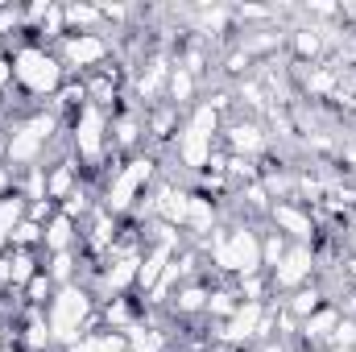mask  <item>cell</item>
I'll use <instances>...</instances> for the list:
<instances>
[{"label": "cell", "instance_id": "1", "mask_svg": "<svg viewBox=\"0 0 356 352\" xmlns=\"http://www.w3.org/2000/svg\"><path fill=\"white\" fill-rule=\"evenodd\" d=\"M46 323H50V332H54V344H63V349L79 344V340L88 336V323H91V294L79 282L54 290L50 311H46Z\"/></svg>", "mask_w": 356, "mask_h": 352}, {"label": "cell", "instance_id": "2", "mask_svg": "<svg viewBox=\"0 0 356 352\" xmlns=\"http://www.w3.org/2000/svg\"><path fill=\"white\" fill-rule=\"evenodd\" d=\"M13 79L29 95H58L67 71H63L58 54H50L46 46H21L13 54Z\"/></svg>", "mask_w": 356, "mask_h": 352}, {"label": "cell", "instance_id": "3", "mask_svg": "<svg viewBox=\"0 0 356 352\" xmlns=\"http://www.w3.org/2000/svg\"><path fill=\"white\" fill-rule=\"evenodd\" d=\"M211 262L236 278H253L261 273L266 262H261V241L253 228H232V232H211Z\"/></svg>", "mask_w": 356, "mask_h": 352}, {"label": "cell", "instance_id": "4", "mask_svg": "<svg viewBox=\"0 0 356 352\" xmlns=\"http://www.w3.org/2000/svg\"><path fill=\"white\" fill-rule=\"evenodd\" d=\"M50 133H54V116H46V112H42V116L21 120L17 129H8V141H4L8 162H17V166H33V162L42 158V150H46Z\"/></svg>", "mask_w": 356, "mask_h": 352}, {"label": "cell", "instance_id": "5", "mask_svg": "<svg viewBox=\"0 0 356 352\" xmlns=\"http://www.w3.org/2000/svg\"><path fill=\"white\" fill-rule=\"evenodd\" d=\"M149 178H154V162H149V158H133L129 166H120V170L112 175V182H108V191H104V211H108V216L129 211L133 199L145 191Z\"/></svg>", "mask_w": 356, "mask_h": 352}, {"label": "cell", "instance_id": "6", "mask_svg": "<svg viewBox=\"0 0 356 352\" xmlns=\"http://www.w3.org/2000/svg\"><path fill=\"white\" fill-rule=\"evenodd\" d=\"M75 154L88 162V166H95L99 158H104V133H108V116H104V108H95V104H83L79 112H75Z\"/></svg>", "mask_w": 356, "mask_h": 352}, {"label": "cell", "instance_id": "7", "mask_svg": "<svg viewBox=\"0 0 356 352\" xmlns=\"http://www.w3.org/2000/svg\"><path fill=\"white\" fill-rule=\"evenodd\" d=\"M104 58H108V42L99 33H67L63 38V54H58L63 71H91Z\"/></svg>", "mask_w": 356, "mask_h": 352}, {"label": "cell", "instance_id": "8", "mask_svg": "<svg viewBox=\"0 0 356 352\" xmlns=\"http://www.w3.org/2000/svg\"><path fill=\"white\" fill-rule=\"evenodd\" d=\"M311 269H315V253H311L307 245H294V249L282 253V262L269 269V282H273L277 290H298V286L311 278Z\"/></svg>", "mask_w": 356, "mask_h": 352}, {"label": "cell", "instance_id": "9", "mask_svg": "<svg viewBox=\"0 0 356 352\" xmlns=\"http://www.w3.org/2000/svg\"><path fill=\"white\" fill-rule=\"evenodd\" d=\"M261 323H266V303H253V298H245V303H241V307L228 315V323H224L220 340H224V344H245V340L261 336Z\"/></svg>", "mask_w": 356, "mask_h": 352}, {"label": "cell", "instance_id": "10", "mask_svg": "<svg viewBox=\"0 0 356 352\" xmlns=\"http://www.w3.org/2000/svg\"><path fill=\"white\" fill-rule=\"evenodd\" d=\"M269 216H273V224H277L282 232H290V237H298V241H311V237H315V224H311V216H307L298 203H290V199L273 203V207H269Z\"/></svg>", "mask_w": 356, "mask_h": 352}, {"label": "cell", "instance_id": "11", "mask_svg": "<svg viewBox=\"0 0 356 352\" xmlns=\"http://www.w3.org/2000/svg\"><path fill=\"white\" fill-rule=\"evenodd\" d=\"M178 162H182L186 170H203V166L211 162V137H203V133H195V129H182V133H178Z\"/></svg>", "mask_w": 356, "mask_h": 352}, {"label": "cell", "instance_id": "12", "mask_svg": "<svg viewBox=\"0 0 356 352\" xmlns=\"http://www.w3.org/2000/svg\"><path fill=\"white\" fill-rule=\"evenodd\" d=\"M228 145H232L236 158H253V154L266 150V133H261V125L245 120V125H232V129H228Z\"/></svg>", "mask_w": 356, "mask_h": 352}, {"label": "cell", "instance_id": "13", "mask_svg": "<svg viewBox=\"0 0 356 352\" xmlns=\"http://www.w3.org/2000/svg\"><path fill=\"white\" fill-rule=\"evenodd\" d=\"M137 269H141V253H129V257H120V262H112V269L104 273V290H112V294H120V290H129V286H137Z\"/></svg>", "mask_w": 356, "mask_h": 352}, {"label": "cell", "instance_id": "14", "mask_svg": "<svg viewBox=\"0 0 356 352\" xmlns=\"http://www.w3.org/2000/svg\"><path fill=\"white\" fill-rule=\"evenodd\" d=\"M336 323H340V311H336V307H319V311H315L311 319H302V340H307V344L332 340Z\"/></svg>", "mask_w": 356, "mask_h": 352}, {"label": "cell", "instance_id": "15", "mask_svg": "<svg viewBox=\"0 0 356 352\" xmlns=\"http://www.w3.org/2000/svg\"><path fill=\"white\" fill-rule=\"evenodd\" d=\"M25 220V195H17V191H8V195H0V249L13 241V228Z\"/></svg>", "mask_w": 356, "mask_h": 352}, {"label": "cell", "instance_id": "16", "mask_svg": "<svg viewBox=\"0 0 356 352\" xmlns=\"http://www.w3.org/2000/svg\"><path fill=\"white\" fill-rule=\"evenodd\" d=\"M67 352H129V336L124 332H88L79 344H71Z\"/></svg>", "mask_w": 356, "mask_h": 352}, {"label": "cell", "instance_id": "17", "mask_svg": "<svg viewBox=\"0 0 356 352\" xmlns=\"http://www.w3.org/2000/svg\"><path fill=\"white\" fill-rule=\"evenodd\" d=\"M42 245H46V253H71V245H75V220H67V216L58 211V216L50 220Z\"/></svg>", "mask_w": 356, "mask_h": 352}, {"label": "cell", "instance_id": "18", "mask_svg": "<svg viewBox=\"0 0 356 352\" xmlns=\"http://www.w3.org/2000/svg\"><path fill=\"white\" fill-rule=\"evenodd\" d=\"M4 265H8V286H29V282L42 273L29 249H13V253H4Z\"/></svg>", "mask_w": 356, "mask_h": 352}, {"label": "cell", "instance_id": "19", "mask_svg": "<svg viewBox=\"0 0 356 352\" xmlns=\"http://www.w3.org/2000/svg\"><path fill=\"white\" fill-rule=\"evenodd\" d=\"M186 228H191L195 237H207V232H216V207H211V199H203V195H191V207H186Z\"/></svg>", "mask_w": 356, "mask_h": 352}, {"label": "cell", "instance_id": "20", "mask_svg": "<svg viewBox=\"0 0 356 352\" xmlns=\"http://www.w3.org/2000/svg\"><path fill=\"white\" fill-rule=\"evenodd\" d=\"M162 83H170V67H166V58H149L145 63V71H141V79H137V95L141 99H154Z\"/></svg>", "mask_w": 356, "mask_h": 352}, {"label": "cell", "instance_id": "21", "mask_svg": "<svg viewBox=\"0 0 356 352\" xmlns=\"http://www.w3.org/2000/svg\"><path fill=\"white\" fill-rule=\"evenodd\" d=\"M220 108H224V99L199 104V108L191 112V125H186V129H195V133H203V137H216V129H220Z\"/></svg>", "mask_w": 356, "mask_h": 352}, {"label": "cell", "instance_id": "22", "mask_svg": "<svg viewBox=\"0 0 356 352\" xmlns=\"http://www.w3.org/2000/svg\"><path fill=\"white\" fill-rule=\"evenodd\" d=\"M129 336V352H162L166 349V336L158 328H124Z\"/></svg>", "mask_w": 356, "mask_h": 352}, {"label": "cell", "instance_id": "23", "mask_svg": "<svg viewBox=\"0 0 356 352\" xmlns=\"http://www.w3.org/2000/svg\"><path fill=\"white\" fill-rule=\"evenodd\" d=\"M319 307H323V290H294V298L286 303V315H294V319H311Z\"/></svg>", "mask_w": 356, "mask_h": 352}, {"label": "cell", "instance_id": "24", "mask_svg": "<svg viewBox=\"0 0 356 352\" xmlns=\"http://www.w3.org/2000/svg\"><path fill=\"white\" fill-rule=\"evenodd\" d=\"M166 91H170V104H175V108L191 104V95H195V75H191V71H182V67H175V71H170V83H166Z\"/></svg>", "mask_w": 356, "mask_h": 352}, {"label": "cell", "instance_id": "25", "mask_svg": "<svg viewBox=\"0 0 356 352\" xmlns=\"http://www.w3.org/2000/svg\"><path fill=\"white\" fill-rule=\"evenodd\" d=\"M207 298H211V294H207L203 286H182V290H178V298H175V311H178V315H195V311H203V307H207Z\"/></svg>", "mask_w": 356, "mask_h": 352}, {"label": "cell", "instance_id": "26", "mask_svg": "<svg viewBox=\"0 0 356 352\" xmlns=\"http://www.w3.org/2000/svg\"><path fill=\"white\" fill-rule=\"evenodd\" d=\"M50 344H54V332H50V323H46V319H29V323H25V349L46 352Z\"/></svg>", "mask_w": 356, "mask_h": 352}, {"label": "cell", "instance_id": "27", "mask_svg": "<svg viewBox=\"0 0 356 352\" xmlns=\"http://www.w3.org/2000/svg\"><path fill=\"white\" fill-rule=\"evenodd\" d=\"M42 237H46V228L38 224V220H21L17 228H13V249H29V245H42Z\"/></svg>", "mask_w": 356, "mask_h": 352}, {"label": "cell", "instance_id": "28", "mask_svg": "<svg viewBox=\"0 0 356 352\" xmlns=\"http://www.w3.org/2000/svg\"><path fill=\"white\" fill-rule=\"evenodd\" d=\"M54 298V282H50V273H38L29 286H25V303L29 307H46Z\"/></svg>", "mask_w": 356, "mask_h": 352}, {"label": "cell", "instance_id": "29", "mask_svg": "<svg viewBox=\"0 0 356 352\" xmlns=\"http://www.w3.org/2000/svg\"><path fill=\"white\" fill-rule=\"evenodd\" d=\"M63 17H67V25H79V33H91V25L104 13L99 8H88V4H71V8H63Z\"/></svg>", "mask_w": 356, "mask_h": 352}, {"label": "cell", "instance_id": "30", "mask_svg": "<svg viewBox=\"0 0 356 352\" xmlns=\"http://www.w3.org/2000/svg\"><path fill=\"white\" fill-rule=\"evenodd\" d=\"M71 265H75V257H71V253H54V262H50V269H46V273H50V282L71 286V282H75V269H71Z\"/></svg>", "mask_w": 356, "mask_h": 352}, {"label": "cell", "instance_id": "31", "mask_svg": "<svg viewBox=\"0 0 356 352\" xmlns=\"http://www.w3.org/2000/svg\"><path fill=\"white\" fill-rule=\"evenodd\" d=\"M332 349H356V319L353 315H344V319L336 323V332H332Z\"/></svg>", "mask_w": 356, "mask_h": 352}, {"label": "cell", "instance_id": "32", "mask_svg": "<svg viewBox=\"0 0 356 352\" xmlns=\"http://www.w3.org/2000/svg\"><path fill=\"white\" fill-rule=\"evenodd\" d=\"M282 253H286V241H282V232H269L266 241H261V262L273 269V265L282 262Z\"/></svg>", "mask_w": 356, "mask_h": 352}, {"label": "cell", "instance_id": "33", "mask_svg": "<svg viewBox=\"0 0 356 352\" xmlns=\"http://www.w3.org/2000/svg\"><path fill=\"white\" fill-rule=\"evenodd\" d=\"M236 307H241V303H236L232 290H216V294L207 298V311H211V315H232Z\"/></svg>", "mask_w": 356, "mask_h": 352}, {"label": "cell", "instance_id": "34", "mask_svg": "<svg viewBox=\"0 0 356 352\" xmlns=\"http://www.w3.org/2000/svg\"><path fill=\"white\" fill-rule=\"evenodd\" d=\"M294 46H298V54H311V58H315V54L323 50V38H319L315 29H298V33H294Z\"/></svg>", "mask_w": 356, "mask_h": 352}, {"label": "cell", "instance_id": "35", "mask_svg": "<svg viewBox=\"0 0 356 352\" xmlns=\"http://www.w3.org/2000/svg\"><path fill=\"white\" fill-rule=\"evenodd\" d=\"M137 133H141L137 116H120V120H116V141H120V145H133V141H137Z\"/></svg>", "mask_w": 356, "mask_h": 352}, {"label": "cell", "instance_id": "36", "mask_svg": "<svg viewBox=\"0 0 356 352\" xmlns=\"http://www.w3.org/2000/svg\"><path fill=\"white\" fill-rule=\"evenodd\" d=\"M307 88L315 91V95H327V91L336 88V79H332L327 71H311V75H307Z\"/></svg>", "mask_w": 356, "mask_h": 352}, {"label": "cell", "instance_id": "37", "mask_svg": "<svg viewBox=\"0 0 356 352\" xmlns=\"http://www.w3.org/2000/svg\"><path fill=\"white\" fill-rule=\"evenodd\" d=\"M8 79H13V58H4V54H0V91L8 88Z\"/></svg>", "mask_w": 356, "mask_h": 352}, {"label": "cell", "instance_id": "38", "mask_svg": "<svg viewBox=\"0 0 356 352\" xmlns=\"http://www.w3.org/2000/svg\"><path fill=\"white\" fill-rule=\"evenodd\" d=\"M348 315H353V319H356V290H353V294H348Z\"/></svg>", "mask_w": 356, "mask_h": 352}, {"label": "cell", "instance_id": "39", "mask_svg": "<svg viewBox=\"0 0 356 352\" xmlns=\"http://www.w3.org/2000/svg\"><path fill=\"white\" fill-rule=\"evenodd\" d=\"M261 352H290V349H286V344H266Z\"/></svg>", "mask_w": 356, "mask_h": 352}, {"label": "cell", "instance_id": "40", "mask_svg": "<svg viewBox=\"0 0 356 352\" xmlns=\"http://www.w3.org/2000/svg\"><path fill=\"white\" fill-rule=\"evenodd\" d=\"M0 352H17V349H13V344H4V349H0Z\"/></svg>", "mask_w": 356, "mask_h": 352}, {"label": "cell", "instance_id": "41", "mask_svg": "<svg viewBox=\"0 0 356 352\" xmlns=\"http://www.w3.org/2000/svg\"><path fill=\"white\" fill-rule=\"evenodd\" d=\"M332 352H356V349H332Z\"/></svg>", "mask_w": 356, "mask_h": 352}, {"label": "cell", "instance_id": "42", "mask_svg": "<svg viewBox=\"0 0 356 352\" xmlns=\"http://www.w3.org/2000/svg\"><path fill=\"white\" fill-rule=\"evenodd\" d=\"M0 349H4V340H0Z\"/></svg>", "mask_w": 356, "mask_h": 352}]
</instances>
